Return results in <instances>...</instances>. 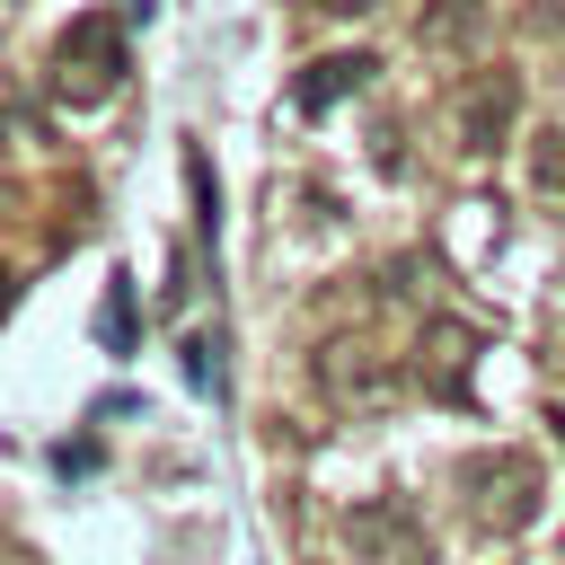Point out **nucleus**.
<instances>
[{
  "instance_id": "obj_1",
  "label": "nucleus",
  "mask_w": 565,
  "mask_h": 565,
  "mask_svg": "<svg viewBox=\"0 0 565 565\" xmlns=\"http://www.w3.org/2000/svg\"><path fill=\"white\" fill-rule=\"evenodd\" d=\"M115 88H124V18L88 9V18H71L62 44H53V97H62V106H106Z\"/></svg>"
},
{
  "instance_id": "obj_2",
  "label": "nucleus",
  "mask_w": 565,
  "mask_h": 565,
  "mask_svg": "<svg viewBox=\"0 0 565 565\" xmlns=\"http://www.w3.org/2000/svg\"><path fill=\"white\" fill-rule=\"evenodd\" d=\"M459 486H468V521H477V530H494V539H512V530H530V521H539V459H521V450L468 459V468H459Z\"/></svg>"
},
{
  "instance_id": "obj_3",
  "label": "nucleus",
  "mask_w": 565,
  "mask_h": 565,
  "mask_svg": "<svg viewBox=\"0 0 565 565\" xmlns=\"http://www.w3.org/2000/svg\"><path fill=\"white\" fill-rule=\"evenodd\" d=\"M512 115H521V71L494 62V71H477V79L459 88V106H450V141H459L468 159H486V150L512 132Z\"/></svg>"
},
{
  "instance_id": "obj_4",
  "label": "nucleus",
  "mask_w": 565,
  "mask_h": 565,
  "mask_svg": "<svg viewBox=\"0 0 565 565\" xmlns=\"http://www.w3.org/2000/svg\"><path fill=\"white\" fill-rule=\"evenodd\" d=\"M371 71H380V53H362V44H353V53H318V62L291 79V106H300V115H327L335 97L371 88Z\"/></svg>"
},
{
  "instance_id": "obj_5",
  "label": "nucleus",
  "mask_w": 565,
  "mask_h": 565,
  "mask_svg": "<svg viewBox=\"0 0 565 565\" xmlns=\"http://www.w3.org/2000/svg\"><path fill=\"white\" fill-rule=\"evenodd\" d=\"M353 547H371L380 565H424V556H433V539L406 530V503H371V512H353Z\"/></svg>"
},
{
  "instance_id": "obj_6",
  "label": "nucleus",
  "mask_w": 565,
  "mask_h": 565,
  "mask_svg": "<svg viewBox=\"0 0 565 565\" xmlns=\"http://www.w3.org/2000/svg\"><path fill=\"white\" fill-rule=\"evenodd\" d=\"M468 362H477V335L441 318V327H433V353H424L415 371L433 380V397H468Z\"/></svg>"
},
{
  "instance_id": "obj_7",
  "label": "nucleus",
  "mask_w": 565,
  "mask_h": 565,
  "mask_svg": "<svg viewBox=\"0 0 565 565\" xmlns=\"http://www.w3.org/2000/svg\"><path fill=\"white\" fill-rule=\"evenodd\" d=\"M477 18H486V0H441V9L415 26V44H424V53H450V44L477 35Z\"/></svg>"
},
{
  "instance_id": "obj_8",
  "label": "nucleus",
  "mask_w": 565,
  "mask_h": 565,
  "mask_svg": "<svg viewBox=\"0 0 565 565\" xmlns=\"http://www.w3.org/2000/svg\"><path fill=\"white\" fill-rule=\"evenodd\" d=\"M530 177H539V194L565 212V124H547V132L530 141Z\"/></svg>"
},
{
  "instance_id": "obj_9",
  "label": "nucleus",
  "mask_w": 565,
  "mask_h": 565,
  "mask_svg": "<svg viewBox=\"0 0 565 565\" xmlns=\"http://www.w3.org/2000/svg\"><path fill=\"white\" fill-rule=\"evenodd\" d=\"M185 380H194V388H212V397L230 388V371H221V335H194V344H185Z\"/></svg>"
},
{
  "instance_id": "obj_10",
  "label": "nucleus",
  "mask_w": 565,
  "mask_h": 565,
  "mask_svg": "<svg viewBox=\"0 0 565 565\" xmlns=\"http://www.w3.org/2000/svg\"><path fill=\"white\" fill-rule=\"evenodd\" d=\"M97 335H106L115 353L132 344V282H124V274H115V291H106V318H97Z\"/></svg>"
},
{
  "instance_id": "obj_11",
  "label": "nucleus",
  "mask_w": 565,
  "mask_h": 565,
  "mask_svg": "<svg viewBox=\"0 0 565 565\" xmlns=\"http://www.w3.org/2000/svg\"><path fill=\"white\" fill-rule=\"evenodd\" d=\"M309 9H327V18H371V9H388V0H309Z\"/></svg>"
},
{
  "instance_id": "obj_12",
  "label": "nucleus",
  "mask_w": 565,
  "mask_h": 565,
  "mask_svg": "<svg viewBox=\"0 0 565 565\" xmlns=\"http://www.w3.org/2000/svg\"><path fill=\"white\" fill-rule=\"evenodd\" d=\"M0 291H9V274H0Z\"/></svg>"
}]
</instances>
